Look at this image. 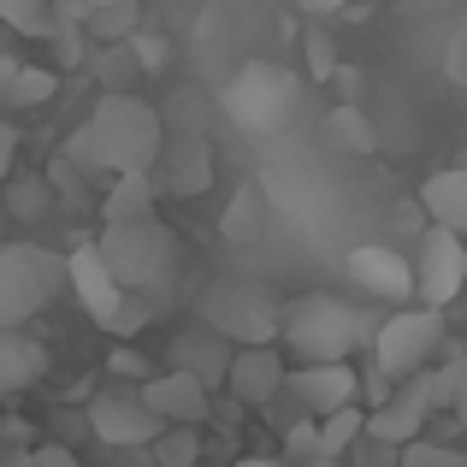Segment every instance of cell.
<instances>
[{"instance_id":"obj_10","label":"cell","mask_w":467,"mask_h":467,"mask_svg":"<svg viewBox=\"0 0 467 467\" xmlns=\"http://www.w3.org/2000/svg\"><path fill=\"white\" fill-rule=\"evenodd\" d=\"M285 349L278 343H249V349H231V367H225V390L231 402L243 409H273L278 390H285Z\"/></svg>"},{"instance_id":"obj_42","label":"cell","mask_w":467,"mask_h":467,"mask_svg":"<svg viewBox=\"0 0 467 467\" xmlns=\"http://www.w3.org/2000/svg\"><path fill=\"white\" fill-rule=\"evenodd\" d=\"M66 6H78V12H83V6H107V0H66Z\"/></svg>"},{"instance_id":"obj_15","label":"cell","mask_w":467,"mask_h":467,"mask_svg":"<svg viewBox=\"0 0 467 467\" xmlns=\"http://www.w3.org/2000/svg\"><path fill=\"white\" fill-rule=\"evenodd\" d=\"M137 390L160 414V426H202L207 414H213V390H202L190 373H178V367H171V373H149Z\"/></svg>"},{"instance_id":"obj_39","label":"cell","mask_w":467,"mask_h":467,"mask_svg":"<svg viewBox=\"0 0 467 467\" xmlns=\"http://www.w3.org/2000/svg\"><path fill=\"white\" fill-rule=\"evenodd\" d=\"M12 71H18V59H12V54H0V95H6V83H12Z\"/></svg>"},{"instance_id":"obj_44","label":"cell","mask_w":467,"mask_h":467,"mask_svg":"<svg viewBox=\"0 0 467 467\" xmlns=\"http://www.w3.org/2000/svg\"><path fill=\"white\" fill-rule=\"evenodd\" d=\"M0 467H6V462H0Z\"/></svg>"},{"instance_id":"obj_16","label":"cell","mask_w":467,"mask_h":467,"mask_svg":"<svg viewBox=\"0 0 467 467\" xmlns=\"http://www.w3.org/2000/svg\"><path fill=\"white\" fill-rule=\"evenodd\" d=\"M171 367L190 373L202 390H219L225 385V367H231V343L219 337V331H207V326H190V331L171 337Z\"/></svg>"},{"instance_id":"obj_25","label":"cell","mask_w":467,"mask_h":467,"mask_svg":"<svg viewBox=\"0 0 467 467\" xmlns=\"http://www.w3.org/2000/svg\"><path fill=\"white\" fill-rule=\"evenodd\" d=\"M432 390H438V414H462V402H467V355H462V343H444V349H438Z\"/></svg>"},{"instance_id":"obj_14","label":"cell","mask_w":467,"mask_h":467,"mask_svg":"<svg viewBox=\"0 0 467 467\" xmlns=\"http://www.w3.org/2000/svg\"><path fill=\"white\" fill-rule=\"evenodd\" d=\"M66 285H71V296L83 302V314H89L95 326H107V331H113L119 308H125V290H119V285H113V273L101 266L95 243H78V249L66 254Z\"/></svg>"},{"instance_id":"obj_40","label":"cell","mask_w":467,"mask_h":467,"mask_svg":"<svg viewBox=\"0 0 467 467\" xmlns=\"http://www.w3.org/2000/svg\"><path fill=\"white\" fill-rule=\"evenodd\" d=\"M237 467H285V462H278V456H243Z\"/></svg>"},{"instance_id":"obj_36","label":"cell","mask_w":467,"mask_h":467,"mask_svg":"<svg viewBox=\"0 0 467 467\" xmlns=\"http://www.w3.org/2000/svg\"><path fill=\"white\" fill-rule=\"evenodd\" d=\"M450 78H467V36H450Z\"/></svg>"},{"instance_id":"obj_32","label":"cell","mask_w":467,"mask_h":467,"mask_svg":"<svg viewBox=\"0 0 467 467\" xmlns=\"http://www.w3.org/2000/svg\"><path fill=\"white\" fill-rule=\"evenodd\" d=\"M349 467H397V444H379V438H355L349 444V456H343Z\"/></svg>"},{"instance_id":"obj_20","label":"cell","mask_w":467,"mask_h":467,"mask_svg":"<svg viewBox=\"0 0 467 467\" xmlns=\"http://www.w3.org/2000/svg\"><path fill=\"white\" fill-rule=\"evenodd\" d=\"M154 202H160V190H154L149 171H125V178H113L107 195H101V225H137V219H154Z\"/></svg>"},{"instance_id":"obj_27","label":"cell","mask_w":467,"mask_h":467,"mask_svg":"<svg viewBox=\"0 0 467 467\" xmlns=\"http://www.w3.org/2000/svg\"><path fill=\"white\" fill-rule=\"evenodd\" d=\"M261 219H266L261 190H254V183H243L237 202H231L225 219H219V231H225V243H254V237H261Z\"/></svg>"},{"instance_id":"obj_21","label":"cell","mask_w":467,"mask_h":467,"mask_svg":"<svg viewBox=\"0 0 467 467\" xmlns=\"http://www.w3.org/2000/svg\"><path fill=\"white\" fill-rule=\"evenodd\" d=\"M361 402H349V409H331L314 420V467H337L343 456H349V444L361 438Z\"/></svg>"},{"instance_id":"obj_38","label":"cell","mask_w":467,"mask_h":467,"mask_svg":"<svg viewBox=\"0 0 467 467\" xmlns=\"http://www.w3.org/2000/svg\"><path fill=\"white\" fill-rule=\"evenodd\" d=\"M349 0H302V12H314V18H326V12H343Z\"/></svg>"},{"instance_id":"obj_5","label":"cell","mask_w":467,"mask_h":467,"mask_svg":"<svg viewBox=\"0 0 467 467\" xmlns=\"http://www.w3.org/2000/svg\"><path fill=\"white\" fill-rule=\"evenodd\" d=\"M95 254H101V266L113 273L119 290L149 296L160 278H166V266H171V231L160 225V213L154 219H137V225H101Z\"/></svg>"},{"instance_id":"obj_26","label":"cell","mask_w":467,"mask_h":467,"mask_svg":"<svg viewBox=\"0 0 467 467\" xmlns=\"http://www.w3.org/2000/svg\"><path fill=\"white\" fill-rule=\"evenodd\" d=\"M54 89H59V71L24 66V59H18V71H12V83H6V95H0V107H18V113H30V107H47V101H54Z\"/></svg>"},{"instance_id":"obj_23","label":"cell","mask_w":467,"mask_h":467,"mask_svg":"<svg viewBox=\"0 0 467 467\" xmlns=\"http://www.w3.org/2000/svg\"><path fill=\"white\" fill-rule=\"evenodd\" d=\"M47 207H54V190H47L42 171H30V178L12 171V178L0 183V213H6V225H36Z\"/></svg>"},{"instance_id":"obj_7","label":"cell","mask_w":467,"mask_h":467,"mask_svg":"<svg viewBox=\"0 0 467 467\" xmlns=\"http://www.w3.org/2000/svg\"><path fill=\"white\" fill-rule=\"evenodd\" d=\"M438 414V390H432V367H420V373L397 379L390 385V397L379 402L373 414L361 420L367 438H379V444H414V438H426V420Z\"/></svg>"},{"instance_id":"obj_22","label":"cell","mask_w":467,"mask_h":467,"mask_svg":"<svg viewBox=\"0 0 467 467\" xmlns=\"http://www.w3.org/2000/svg\"><path fill=\"white\" fill-rule=\"evenodd\" d=\"M89 71L101 83V95H137L142 83V59H137V42H107L89 54Z\"/></svg>"},{"instance_id":"obj_41","label":"cell","mask_w":467,"mask_h":467,"mask_svg":"<svg viewBox=\"0 0 467 467\" xmlns=\"http://www.w3.org/2000/svg\"><path fill=\"white\" fill-rule=\"evenodd\" d=\"M42 462H47V467H71V456H66V450H42Z\"/></svg>"},{"instance_id":"obj_31","label":"cell","mask_w":467,"mask_h":467,"mask_svg":"<svg viewBox=\"0 0 467 467\" xmlns=\"http://www.w3.org/2000/svg\"><path fill=\"white\" fill-rule=\"evenodd\" d=\"M326 125H331V137H337V142H349L355 154H373V130H367V119L355 113V107H337V113H331Z\"/></svg>"},{"instance_id":"obj_8","label":"cell","mask_w":467,"mask_h":467,"mask_svg":"<svg viewBox=\"0 0 467 467\" xmlns=\"http://www.w3.org/2000/svg\"><path fill=\"white\" fill-rule=\"evenodd\" d=\"M89 432L113 450H142V444H154L166 426H160V414L142 402V390L119 379V385H107V390L89 397Z\"/></svg>"},{"instance_id":"obj_3","label":"cell","mask_w":467,"mask_h":467,"mask_svg":"<svg viewBox=\"0 0 467 467\" xmlns=\"http://www.w3.org/2000/svg\"><path fill=\"white\" fill-rule=\"evenodd\" d=\"M66 290V254L42 243H0V331L30 326Z\"/></svg>"},{"instance_id":"obj_37","label":"cell","mask_w":467,"mask_h":467,"mask_svg":"<svg viewBox=\"0 0 467 467\" xmlns=\"http://www.w3.org/2000/svg\"><path fill=\"white\" fill-rule=\"evenodd\" d=\"M308 54H314V71L326 78V71H331V42H319V36H314V42H308Z\"/></svg>"},{"instance_id":"obj_12","label":"cell","mask_w":467,"mask_h":467,"mask_svg":"<svg viewBox=\"0 0 467 467\" xmlns=\"http://www.w3.org/2000/svg\"><path fill=\"white\" fill-rule=\"evenodd\" d=\"M355 367L349 361H319V367H285V390L278 397H290L302 414H331V409H349L355 402Z\"/></svg>"},{"instance_id":"obj_28","label":"cell","mask_w":467,"mask_h":467,"mask_svg":"<svg viewBox=\"0 0 467 467\" xmlns=\"http://www.w3.org/2000/svg\"><path fill=\"white\" fill-rule=\"evenodd\" d=\"M0 24L42 42V36H54V0H0Z\"/></svg>"},{"instance_id":"obj_2","label":"cell","mask_w":467,"mask_h":467,"mask_svg":"<svg viewBox=\"0 0 467 467\" xmlns=\"http://www.w3.org/2000/svg\"><path fill=\"white\" fill-rule=\"evenodd\" d=\"M373 326H379V319L367 314V308H355V302H343V296L314 290V296L285 302V314H278V343L296 355V367L355 361V355L373 343Z\"/></svg>"},{"instance_id":"obj_18","label":"cell","mask_w":467,"mask_h":467,"mask_svg":"<svg viewBox=\"0 0 467 467\" xmlns=\"http://www.w3.org/2000/svg\"><path fill=\"white\" fill-rule=\"evenodd\" d=\"M47 373V349L30 337V331H0V397H18L36 379Z\"/></svg>"},{"instance_id":"obj_30","label":"cell","mask_w":467,"mask_h":467,"mask_svg":"<svg viewBox=\"0 0 467 467\" xmlns=\"http://www.w3.org/2000/svg\"><path fill=\"white\" fill-rule=\"evenodd\" d=\"M397 467H467V456L450 444H432V438H414L397 450Z\"/></svg>"},{"instance_id":"obj_43","label":"cell","mask_w":467,"mask_h":467,"mask_svg":"<svg viewBox=\"0 0 467 467\" xmlns=\"http://www.w3.org/2000/svg\"><path fill=\"white\" fill-rule=\"evenodd\" d=\"M0 243H6V213H0Z\"/></svg>"},{"instance_id":"obj_35","label":"cell","mask_w":467,"mask_h":467,"mask_svg":"<svg viewBox=\"0 0 467 467\" xmlns=\"http://www.w3.org/2000/svg\"><path fill=\"white\" fill-rule=\"evenodd\" d=\"M107 367H113V373L125 379V385H142V379H149V361H142V355H130V349H119Z\"/></svg>"},{"instance_id":"obj_19","label":"cell","mask_w":467,"mask_h":467,"mask_svg":"<svg viewBox=\"0 0 467 467\" xmlns=\"http://www.w3.org/2000/svg\"><path fill=\"white\" fill-rule=\"evenodd\" d=\"M420 207H426V219H432L438 231H467V171L462 166H444V171H432V178L420 183Z\"/></svg>"},{"instance_id":"obj_24","label":"cell","mask_w":467,"mask_h":467,"mask_svg":"<svg viewBox=\"0 0 467 467\" xmlns=\"http://www.w3.org/2000/svg\"><path fill=\"white\" fill-rule=\"evenodd\" d=\"M78 24L95 36V47H107V42H137L142 12H137V0H107V6H83Z\"/></svg>"},{"instance_id":"obj_34","label":"cell","mask_w":467,"mask_h":467,"mask_svg":"<svg viewBox=\"0 0 467 467\" xmlns=\"http://www.w3.org/2000/svg\"><path fill=\"white\" fill-rule=\"evenodd\" d=\"M12 166H18V125L0 119V183L12 178Z\"/></svg>"},{"instance_id":"obj_17","label":"cell","mask_w":467,"mask_h":467,"mask_svg":"<svg viewBox=\"0 0 467 467\" xmlns=\"http://www.w3.org/2000/svg\"><path fill=\"white\" fill-rule=\"evenodd\" d=\"M349 278H355L361 290H373V296H385V302H409V296H414L409 261H402L397 249H379V243L349 249Z\"/></svg>"},{"instance_id":"obj_4","label":"cell","mask_w":467,"mask_h":467,"mask_svg":"<svg viewBox=\"0 0 467 467\" xmlns=\"http://www.w3.org/2000/svg\"><path fill=\"white\" fill-rule=\"evenodd\" d=\"M278 314L285 302L273 296L254 278H219L202 296V326L219 331L231 349H249V343H278Z\"/></svg>"},{"instance_id":"obj_29","label":"cell","mask_w":467,"mask_h":467,"mask_svg":"<svg viewBox=\"0 0 467 467\" xmlns=\"http://www.w3.org/2000/svg\"><path fill=\"white\" fill-rule=\"evenodd\" d=\"M149 450L160 456V467H195V462H202V438H195V426H166Z\"/></svg>"},{"instance_id":"obj_13","label":"cell","mask_w":467,"mask_h":467,"mask_svg":"<svg viewBox=\"0 0 467 467\" xmlns=\"http://www.w3.org/2000/svg\"><path fill=\"white\" fill-rule=\"evenodd\" d=\"M149 178H154V190H166V195H207L213 190V154H207V137H166L160 142V154H154V166H149Z\"/></svg>"},{"instance_id":"obj_1","label":"cell","mask_w":467,"mask_h":467,"mask_svg":"<svg viewBox=\"0 0 467 467\" xmlns=\"http://www.w3.org/2000/svg\"><path fill=\"white\" fill-rule=\"evenodd\" d=\"M160 142H166V119L142 95H101L78 130L66 137L59 160L78 166L83 178H125V171H149Z\"/></svg>"},{"instance_id":"obj_11","label":"cell","mask_w":467,"mask_h":467,"mask_svg":"<svg viewBox=\"0 0 467 467\" xmlns=\"http://www.w3.org/2000/svg\"><path fill=\"white\" fill-rule=\"evenodd\" d=\"M290 101H296V89H290V78L278 66H249L225 95L231 119H243L249 130H273L278 119L290 113Z\"/></svg>"},{"instance_id":"obj_6","label":"cell","mask_w":467,"mask_h":467,"mask_svg":"<svg viewBox=\"0 0 467 467\" xmlns=\"http://www.w3.org/2000/svg\"><path fill=\"white\" fill-rule=\"evenodd\" d=\"M444 343H450V326H444V314H438V308H397V314H385L373 326L367 355H373V367L397 385V379L432 367Z\"/></svg>"},{"instance_id":"obj_9","label":"cell","mask_w":467,"mask_h":467,"mask_svg":"<svg viewBox=\"0 0 467 467\" xmlns=\"http://www.w3.org/2000/svg\"><path fill=\"white\" fill-rule=\"evenodd\" d=\"M409 273H414V296H420V308L444 314L450 302L462 296V285H467V249H462V237L432 225L420 237V261H414Z\"/></svg>"},{"instance_id":"obj_33","label":"cell","mask_w":467,"mask_h":467,"mask_svg":"<svg viewBox=\"0 0 467 467\" xmlns=\"http://www.w3.org/2000/svg\"><path fill=\"white\" fill-rule=\"evenodd\" d=\"M278 462H302V467H314V414H308V420H296V426L285 432V456H278Z\"/></svg>"}]
</instances>
